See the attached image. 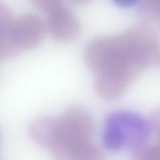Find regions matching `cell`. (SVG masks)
I'll use <instances>...</instances> for the list:
<instances>
[{
	"label": "cell",
	"mask_w": 160,
	"mask_h": 160,
	"mask_svg": "<svg viewBox=\"0 0 160 160\" xmlns=\"http://www.w3.org/2000/svg\"><path fill=\"white\" fill-rule=\"evenodd\" d=\"M14 22L9 10L0 3V58H12L19 53L12 38Z\"/></svg>",
	"instance_id": "7"
},
{
	"label": "cell",
	"mask_w": 160,
	"mask_h": 160,
	"mask_svg": "<svg viewBox=\"0 0 160 160\" xmlns=\"http://www.w3.org/2000/svg\"><path fill=\"white\" fill-rule=\"evenodd\" d=\"M29 133L35 143L48 150L55 158L62 150L63 138L59 118L51 116L38 118L30 125Z\"/></svg>",
	"instance_id": "4"
},
{
	"label": "cell",
	"mask_w": 160,
	"mask_h": 160,
	"mask_svg": "<svg viewBox=\"0 0 160 160\" xmlns=\"http://www.w3.org/2000/svg\"><path fill=\"white\" fill-rule=\"evenodd\" d=\"M48 26L52 36L60 41L76 38L80 32L77 18L70 8L63 3L49 12Z\"/></svg>",
	"instance_id": "6"
},
{
	"label": "cell",
	"mask_w": 160,
	"mask_h": 160,
	"mask_svg": "<svg viewBox=\"0 0 160 160\" xmlns=\"http://www.w3.org/2000/svg\"><path fill=\"white\" fill-rule=\"evenodd\" d=\"M60 119L64 138L63 160H99L102 153L93 143L94 124L89 113L81 107H71Z\"/></svg>",
	"instance_id": "3"
},
{
	"label": "cell",
	"mask_w": 160,
	"mask_h": 160,
	"mask_svg": "<svg viewBox=\"0 0 160 160\" xmlns=\"http://www.w3.org/2000/svg\"><path fill=\"white\" fill-rule=\"evenodd\" d=\"M85 60L95 75L97 94L105 100L120 96L146 69L142 45L132 28L92 40L85 49Z\"/></svg>",
	"instance_id": "1"
},
{
	"label": "cell",
	"mask_w": 160,
	"mask_h": 160,
	"mask_svg": "<svg viewBox=\"0 0 160 160\" xmlns=\"http://www.w3.org/2000/svg\"><path fill=\"white\" fill-rule=\"evenodd\" d=\"M71 1L75 3H81L87 2L89 1L90 0H71Z\"/></svg>",
	"instance_id": "11"
},
{
	"label": "cell",
	"mask_w": 160,
	"mask_h": 160,
	"mask_svg": "<svg viewBox=\"0 0 160 160\" xmlns=\"http://www.w3.org/2000/svg\"><path fill=\"white\" fill-rule=\"evenodd\" d=\"M160 125L149 118L131 111H115L106 118L103 143L113 152L126 150L135 160L147 148L160 146Z\"/></svg>",
	"instance_id": "2"
},
{
	"label": "cell",
	"mask_w": 160,
	"mask_h": 160,
	"mask_svg": "<svg viewBox=\"0 0 160 160\" xmlns=\"http://www.w3.org/2000/svg\"><path fill=\"white\" fill-rule=\"evenodd\" d=\"M35 7L48 13L54 8L63 3V0H31Z\"/></svg>",
	"instance_id": "9"
},
{
	"label": "cell",
	"mask_w": 160,
	"mask_h": 160,
	"mask_svg": "<svg viewBox=\"0 0 160 160\" xmlns=\"http://www.w3.org/2000/svg\"><path fill=\"white\" fill-rule=\"evenodd\" d=\"M115 4L122 8H128L133 6L138 0H112Z\"/></svg>",
	"instance_id": "10"
},
{
	"label": "cell",
	"mask_w": 160,
	"mask_h": 160,
	"mask_svg": "<svg viewBox=\"0 0 160 160\" xmlns=\"http://www.w3.org/2000/svg\"><path fill=\"white\" fill-rule=\"evenodd\" d=\"M44 33V26L41 19L33 15L24 16L14 22L12 38L20 50L33 48L41 42Z\"/></svg>",
	"instance_id": "5"
},
{
	"label": "cell",
	"mask_w": 160,
	"mask_h": 160,
	"mask_svg": "<svg viewBox=\"0 0 160 160\" xmlns=\"http://www.w3.org/2000/svg\"><path fill=\"white\" fill-rule=\"evenodd\" d=\"M139 12L143 18L147 20L159 19L160 0H138Z\"/></svg>",
	"instance_id": "8"
}]
</instances>
